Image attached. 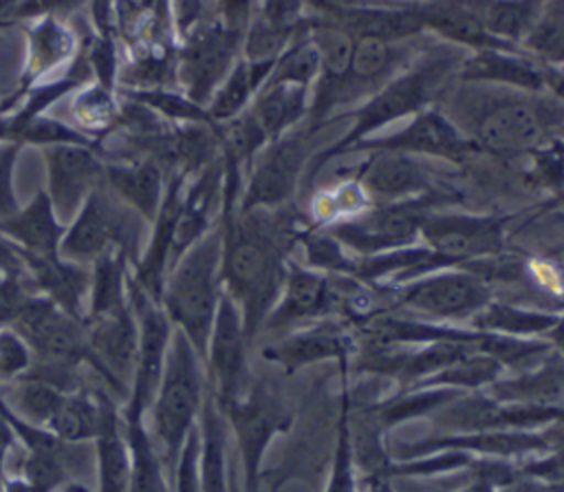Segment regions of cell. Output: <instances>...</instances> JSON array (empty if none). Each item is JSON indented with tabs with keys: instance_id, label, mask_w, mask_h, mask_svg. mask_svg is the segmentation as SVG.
Masks as SVG:
<instances>
[{
	"instance_id": "obj_1",
	"label": "cell",
	"mask_w": 564,
	"mask_h": 492,
	"mask_svg": "<svg viewBox=\"0 0 564 492\" xmlns=\"http://www.w3.org/2000/svg\"><path fill=\"white\" fill-rule=\"evenodd\" d=\"M218 223L223 232V291L238 304L247 340L253 346L280 298L289 256L302 229L286 205L240 212L236 205L223 203Z\"/></svg>"
},
{
	"instance_id": "obj_2",
	"label": "cell",
	"mask_w": 564,
	"mask_h": 492,
	"mask_svg": "<svg viewBox=\"0 0 564 492\" xmlns=\"http://www.w3.org/2000/svg\"><path fill=\"white\" fill-rule=\"evenodd\" d=\"M436 104L480 154L502 159L538 150L564 126V104L544 90L460 82L449 84Z\"/></svg>"
},
{
	"instance_id": "obj_3",
	"label": "cell",
	"mask_w": 564,
	"mask_h": 492,
	"mask_svg": "<svg viewBox=\"0 0 564 492\" xmlns=\"http://www.w3.org/2000/svg\"><path fill=\"white\" fill-rule=\"evenodd\" d=\"M465 57V49L456 44L425 46L405 68L388 79L361 104V108L352 113L355 121L341 139L333 141L328 148L315 152L308 159L306 179L313 183L315 174L330 159L350 152L357 141L368 139V135L383 128L386 124L408 115H419L427 110L430 104H436L443 90L452 84V77H456Z\"/></svg>"
},
{
	"instance_id": "obj_4",
	"label": "cell",
	"mask_w": 564,
	"mask_h": 492,
	"mask_svg": "<svg viewBox=\"0 0 564 492\" xmlns=\"http://www.w3.org/2000/svg\"><path fill=\"white\" fill-rule=\"evenodd\" d=\"M220 260L223 232L216 223L170 267L161 293L163 311L174 329L192 342L203 364L223 296Z\"/></svg>"
},
{
	"instance_id": "obj_5",
	"label": "cell",
	"mask_w": 564,
	"mask_h": 492,
	"mask_svg": "<svg viewBox=\"0 0 564 492\" xmlns=\"http://www.w3.org/2000/svg\"><path fill=\"white\" fill-rule=\"evenodd\" d=\"M207 395V373L192 342L174 329L163 375L150 404V435L172 477L187 435L196 428Z\"/></svg>"
},
{
	"instance_id": "obj_6",
	"label": "cell",
	"mask_w": 564,
	"mask_h": 492,
	"mask_svg": "<svg viewBox=\"0 0 564 492\" xmlns=\"http://www.w3.org/2000/svg\"><path fill=\"white\" fill-rule=\"evenodd\" d=\"M240 457L242 492H260L262 461L273 437L282 435L293 424V413L282 397V391L269 377H253L242 397L220 408Z\"/></svg>"
},
{
	"instance_id": "obj_7",
	"label": "cell",
	"mask_w": 564,
	"mask_h": 492,
	"mask_svg": "<svg viewBox=\"0 0 564 492\" xmlns=\"http://www.w3.org/2000/svg\"><path fill=\"white\" fill-rule=\"evenodd\" d=\"M454 201H458L454 192L436 188L412 199L375 203L352 218L328 225L326 232L361 256H377L416 245V238L421 236V223L427 212Z\"/></svg>"
},
{
	"instance_id": "obj_8",
	"label": "cell",
	"mask_w": 564,
	"mask_h": 492,
	"mask_svg": "<svg viewBox=\"0 0 564 492\" xmlns=\"http://www.w3.org/2000/svg\"><path fill=\"white\" fill-rule=\"evenodd\" d=\"M11 329L29 344L33 357L84 364L121 404L126 402L128 391L95 357L88 342L86 322L68 315L48 298L40 293L29 296L13 318Z\"/></svg>"
},
{
	"instance_id": "obj_9",
	"label": "cell",
	"mask_w": 564,
	"mask_h": 492,
	"mask_svg": "<svg viewBox=\"0 0 564 492\" xmlns=\"http://www.w3.org/2000/svg\"><path fill=\"white\" fill-rule=\"evenodd\" d=\"M141 216L123 205L106 183L88 194L79 212L66 225L59 243V256L90 265L110 249L126 252L132 263L141 247Z\"/></svg>"
},
{
	"instance_id": "obj_10",
	"label": "cell",
	"mask_w": 564,
	"mask_h": 492,
	"mask_svg": "<svg viewBox=\"0 0 564 492\" xmlns=\"http://www.w3.org/2000/svg\"><path fill=\"white\" fill-rule=\"evenodd\" d=\"M313 137L315 135L302 121L282 137L271 139L253 159L236 210H273L286 205L308 165V141Z\"/></svg>"
},
{
	"instance_id": "obj_11",
	"label": "cell",
	"mask_w": 564,
	"mask_h": 492,
	"mask_svg": "<svg viewBox=\"0 0 564 492\" xmlns=\"http://www.w3.org/2000/svg\"><path fill=\"white\" fill-rule=\"evenodd\" d=\"M242 51V35L231 33L218 18L200 22L176 44V84L196 104H209L216 88Z\"/></svg>"
},
{
	"instance_id": "obj_12",
	"label": "cell",
	"mask_w": 564,
	"mask_h": 492,
	"mask_svg": "<svg viewBox=\"0 0 564 492\" xmlns=\"http://www.w3.org/2000/svg\"><path fill=\"white\" fill-rule=\"evenodd\" d=\"M394 302L425 320H467L491 302L489 285L465 267L432 271L397 285Z\"/></svg>"
},
{
	"instance_id": "obj_13",
	"label": "cell",
	"mask_w": 564,
	"mask_h": 492,
	"mask_svg": "<svg viewBox=\"0 0 564 492\" xmlns=\"http://www.w3.org/2000/svg\"><path fill=\"white\" fill-rule=\"evenodd\" d=\"M128 298L139 324V353L128 397L121 404V413L145 417L163 375L174 324L170 322L163 307L154 302L132 280V276H128Z\"/></svg>"
},
{
	"instance_id": "obj_14",
	"label": "cell",
	"mask_w": 564,
	"mask_h": 492,
	"mask_svg": "<svg viewBox=\"0 0 564 492\" xmlns=\"http://www.w3.org/2000/svg\"><path fill=\"white\" fill-rule=\"evenodd\" d=\"M251 344L245 333L242 315L238 304L223 291L216 320L212 327L205 373L207 386L218 404V408L242 397L249 388L253 375L249 368Z\"/></svg>"
},
{
	"instance_id": "obj_15",
	"label": "cell",
	"mask_w": 564,
	"mask_h": 492,
	"mask_svg": "<svg viewBox=\"0 0 564 492\" xmlns=\"http://www.w3.org/2000/svg\"><path fill=\"white\" fill-rule=\"evenodd\" d=\"M436 426L449 432L533 430L535 426L564 424V404H513L489 395H458L438 408Z\"/></svg>"
},
{
	"instance_id": "obj_16",
	"label": "cell",
	"mask_w": 564,
	"mask_h": 492,
	"mask_svg": "<svg viewBox=\"0 0 564 492\" xmlns=\"http://www.w3.org/2000/svg\"><path fill=\"white\" fill-rule=\"evenodd\" d=\"M505 225L507 216L432 210L421 223V236L430 249L460 267L478 258L502 254Z\"/></svg>"
},
{
	"instance_id": "obj_17",
	"label": "cell",
	"mask_w": 564,
	"mask_h": 492,
	"mask_svg": "<svg viewBox=\"0 0 564 492\" xmlns=\"http://www.w3.org/2000/svg\"><path fill=\"white\" fill-rule=\"evenodd\" d=\"M46 165V194L57 218L68 225L93 190L104 185L106 161L88 146L42 148Z\"/></svg>"
},
{
	"instance_id": "obj_18",
	"label": "cell",
	"mask_w": 564,
	"mask_h": 492,
	"mask_svg": "<svg viewBox=\"0 0 564 492\" xmlns=\"http://www.w3.org/2000/svg\"><path fill=\"white\" fill-rule=\"evenodd\" d=\"M317 11V20L337 26L352 40L377 38L388 42L412 40L425 33L414 2L410 4H370L341 0H306Z\"/></svg>"
},
{
	"instance_id": "obj_19",
	"label": "cell",
	"mask_w": 564,
	"mask_h": 492,
	"mask_svg": "<svg viewBox=\"0 0 564 492\" xmlns=\"http://www.w3.org/2000/svg\"><path fill=\"white\" fill-rule=\"evenodd\" d=\"M359 150H394L414 157H438L452 163H467L480 154V150L436 108L414 115L405 128L388 137L364 139L350 148V152Z\"/></svg>"
},
{
	"instance_id": "obj_20",
	"label": "cell",
	"mask_w": 564,
	"mask_h": 492,
	"mask_svg": "<svg viewBox=\"0 0 564 492\" xmlns=\"http://www.w3.org/2000/svg\"><path fill=\"white\" fill-rule=\"evenodd\" d=\"M412 40H401V42H388L377 38L355 40L348 71L333 97V110L348 106L361 97H370L388 79H392L401 68H405L425 49Z\"/></svg>"
},
{
	"instance_id": "obj_21",
	"label": "cell",
	"mask_w": 564,
	"mask_h": 492,
	"mask_svg": "<svg viewBox=\"0 0 564 492\" xmlns=\"http://www.w3.org/2000/svg\"><path fill=\"white\" fill-rule=\"evenodd\" d=\"M26 33V53L22 73L18 79V88L0 99V113H9L15 108L20 97L35 84L51 79L53 71H59L64 64H70L79 53L82 44H77V33L64 18H37L31 20L24 29Z\"/></svg>"
},
{
	"instance_id": "obj_22",
	"label": "cell",
	"mask_w": 564,
	"mask_h": 492,
	"mask_svg": "<svg viewBox=\"0 0 564 492\" xmlns=\"http://www.w3.org/2000/svg\"><path fill=\"white\" fill-rule=\"evenodd\" d=\"M185 185H187L185 174L174 172L167 177L163 201L159 205L154 221L150 223L152 229H150L148 243H145L143 252H139V256L130 269L132 280L159 304H161L163 285H165L170 263H172V245H174V234H176V223H178V214H181V205H183Z\"/></svg>"
},
{
	"instance_id": "obj_23",
	"label": "cell",
	"mask_w": 564,
	"mask_h": 492,
	"mask_svg": "<svg viewBox=\"0 0 564 492\" xmlns=\"http://www.w3.org/2000/svg\"><path fill=\"white\" fill-rule=\"evenodd\" d=\"M352 349L355 335L344 327V322L324 318V322L311 329L273 338V342L262 349V357L282 366L291 375L324 360H337L339 366H346Z\"/></svg>"
},
{
	"instance_id": "obj_24",
	"label": "cell",
	"mask_w": 564,
	"mask_h": 492,
	"mask_svg": "<svg viewBox=\"0 0 564 492\" xmlns=\"http://www.w3.org/2000/svg\"><path fill=\"white\" fill-rule=\"evenodd\" d=\"M370 157L352 179L375 203H392L436 190L432 170L414 154L394 150H368Z\"/></svg>"
},
{
	"instance_id": "obj_25",
	"label": "cell",
	"mask_w": 564,
	"mask_h": 492,
	"mask_svg": "<svg viewBox=\"0 0 564 492\" xmlns=\"http://www.w3.org/2000/svg\"><path fill=\"white\" fill-rule=\"evenodd\" d=\"M22 260L35 293L48 298L68 315L86 322L90 265L68 260L59 254L57 256L22 254Z\"/></svg>"
},
{
	"instance_id": "obj_26",
	"label": "cell",
	"mask_w": 564,
	"mask_h": 492,
	"mask_svg": "<svg viewBox=\"0 0 564 492\" xmlns=\"http://www.w3.org/2000/svg\"><path fill=\"white\" fill-rule=\"evenodd\" d=\"M101 417L93 439L95 452V492H128L130 485V450L123 432V415L117 397L99 384L97 388Z\"/></svg>"
},
{
	"instance_id": "obj_27",
	"label": "cell",
	"mask_w": 564,
	"mask_h": 492,
	"mask_svg": "<svg viewBox=\"0 0 564 492\" xmlns=\"http://www.w3.org/2000/svg\"><path fill=\"white\" fill-rule=\"evenodd\" d=\"M86 331L90 349L99 364L126 391H130L139 353V324L132 307L128 304L112 315L88 320Z\"/></svg>"
},
{
	"instance_id": "obj_28",
	"label": "cell",
	"mask_w": 564,
	"mask_h": 492,
	"mask_svg": "<svg viewBox=\"0 0 564 492\" xmlns=\"http://www.w3.org/2000/svg\"><path fill=\"white\" fill-rule=\"evenodd\" d=\"M106 188L148 225L154 221L165 194L167 174L152 159H104Z\"/></svg>"
},
{
	"instance_id": "obj_29",
	"label": "cell",
	"mask_w": 564,
	"mask_h": 492,
	"mask_svg": "<svg viewBox=\"0 0 564 492\" xmlns=\"http://www.w3.org/2000/svg\"><path fill=\"white\" fill-rule=\"evenodd\" d=\"M458 82L494 84L529 93H542L544 88V64L520 51H476L467 55L456 73Z\"/></svg>"
},
{
	"instance_id": "obj_30",
	"label": "cell",
	"mask_w": 564,
	"mask_h": 492,
	"mask_svg": "<svg viewBox=\"0 0 564 492\" xmlns=\"http://www.w3.org/2000/svg\"><path fill=\"white\" fill-rule=\"evenodd\" d=\"M423 29L434 31L449 44L474 49V51H520V46L491 35L480 20L458 0H423L414 2Z\"/></svg>"
},
{
	"instance_id": "obj_31",
	"label": "cell",
	"mask_w": 564,
	"mask_h": 492,
	"mask_svg": "<svg viewBox=\"0 0 564 492\" xmlns=\"http://www.w3.org/2000/svg\"><path fill=\"white\" fill-rule=\"evenodd\" d=\"M66 225L57 218L46 190L35 196L15 214L0 218V234L13 240L22 254L57 256Z\"/></svg>"
},
{
	"instance_id": "obj_32",
	"label": "cell",
	"mask_w": 564,
	"mask_h": 492,
	"mask_svg": "<svg viewBox=\"0 0 564 492\" xmlns=\"http://www.w3.org/2000/svg\"><path fill=\"white\" fill-rule=\"evenodd\" d=\"M200 432V492H229V426L207 386L198 417Z\"/></svg>"
},
{
	"instance_id": "obj_33",
	"label": "cell",
	"mask_w": 564,
	"mask_h": 492,
	"mask_svg": "<svg viewBox=\"0 0 564 492\" xmlns=\"http://www.w3.org/2000/svg\"><path fill=\"white\" fill-rule=\"evenodd\" d=\"M249 108L267 132L269 141L278 139L306 119L308 86L289 82H264L253 95Z\"/></svg>"
},
{
	"instance_id": "obj_34",
	"label": "cell",
	"mask_w": 564,
	"mask_h": 492,
	"mask_svg": "<svg viewBox=\"0 0 564 492\" xmlns=\"http://www.w3.org/2000/svg\"><path fill=\"white\" fill-rule=\"evenodd\" d=\"M132 258L121 249H110L90 263V289L86 304V322L112 315L130 304L128 276Z\"/></svg>"
},
{
	"instance_id": "obj_35",
	"label": "cell",
	"mask_w": 564,
	"mask_h": 492,
	"mask_svg": "<svg viewBox=\"0 0 564 492\" xmlns=\"http://www.w3.org/2000/svg\"><path fill=\"white\" fill-rule=\"evenodd\" d=\"M123 415V432L130 450L128 492H172L165 461L150 435L145 417Z\"/></svg>"
},
{
	"instance_id": "obj_36",
	"label": "cell",
	"mask_w": 564,
	"mask_h": 492,
	"mask_svg": "<svg viewBox=\"0 0 564 492\" xmlns=\"http://www.w3.org/2000/svg\"><path fill=\"white\" fill-rule=\"evenodd\" d=\"M273 66L275 64L269 62H249L245 57H238L207 104L209 117L216 124H225L247 110L253 95L269 79Z\"/></svg>"
},
{
	"instance_id": "obj_37",
	"label": "cell",
	"mask_w": 564,
	"mask_h": 492,
	"mask_svg": "<svg viewBox=\"0 0 564 492\" xmlns=\"http://www.w3.org/2000/svg\"><path fill=\"white\" fill-rule=\"evenodd\" d=\"M101 382H97L90 388L66 393L55 413L44 424L46 430H51L62 441L70 443H86L93 441L99 428L101 406L97 397V388Z\"/></svg>"
},
{
	"instance_id": "obj_38",
	"label": "cell",
	"mask_w": 564,
	"mask_h": 492,
	"mask_svg": "<svg viewBox=\"0 0 564 492\" xmlns=\"http://www.w3.org/2000/svg\"><path fill=\"white\" fill-rule=\"evenodd\" d=\"M562 315L522 309L509 302H487L474 318V331L511 335V338H533V335H549Z\"/></svg>"
},
{
	"instance_id": "obj_39",
	"label": "cell",
	"mask_w": 564,
	"mask_h": 492,
	"mask_svg": "<svg viewBox=\"0 0 564 492\" xmlns=\"http://www.w3.org/2000/svg\"><path fill=\"white\" fill-rule=\"evenodd\" d=\"M119 106L121 99L115 90H108L106 86L90 79L82 84L77 90H73L68 113L75 128L101 141L112 130L119 115Z\"/></svg>"
},
{
	"instance_id": "obj_40",
	"label": "cell",
	"mask_w": 564,
	"mask_h": 492,
	"mask_svg": "<svg viewBox=\"0 0 564 492\" xmlns=\"http://www.w3.org/2000/svg\"><path fill=\"white\" fill-rule=\"evenodd\" d=\"M121 97L139 101L170 124L218 126L205 106L189 99L181 88H119Z\"/></svg>"
},
{
	"instance_id": "obj_41",
	"label": "cell",
	"mask_w": 564,
	"mask_h": 492,
	"mask_svg": "<svg viewBox=\"0 0 564 492\" xmlns=\"http://www.w3.org/2000/svg\"><path fill=\"white\" fill-rule=\"evenodd\" d=\"M520 49L542 60V64L564 66V0H544L538 22L520 42Z\"/></svg>"
},
{
	"instance_id": "obj_42",
	"label": "cell",
	"mask_w": 564,
	"mask_h": 492,
	"mask_svg": "<svg viewBox=\"0 0 564 492\" xmlns=\"http://www.w3.org/2000/svg\"><path fill=\"white\" fill-rule=\"evenodd\" d=\"M11 141H15L22 148L35 146L40 150L48 148V146H88V148H95L97 152H101V141L99 139L82 132L73 124H66V121H62V119H57L48 113L37 115L31 121H26L13 135Z\"/></svg>"
},
{
	"instance_id": "obj_43",
	"label": "cell",
	"mask_w": 564,
	"mask_h": 492,
	"mask_svg": "<svg viewBox=\"0 0 564 492\" xmlns=\"http://www.w3.org/2000/svg\"><path fill=\"white\" fill-rule=\"evenodd\" d=\"M355 457L350 443V391L344 388L339 397V419H337V435L330 457L328 483L324 492H357V474H355Z\"/></svg>"
},
{
	"instance_id": "obj_44",
	"label": "cell",
	"mask_w": 564,
	"mask_h": 492,
	"mask_svg": "<svg viewBox=\"0 0 564 492\" xmlns=\"http://www.w3.org/2000/svg\"><path fill=\"white\" fill-rule=\"evenodd\" d=\"M172 492H200V432L198 424L187 435L178 459L174 463L172 477Z\"/></svg>"
},
{
	"instance_id": "obj_45",
	"label": "cell",
	"mask_w": 564,
	"mask_h": 492,
	"mask_svg": "<svg viewBox=\"0 0 564 492\" xmlns=\"http://www.w3.org/2000/svg\"><path fill=\"white\" fill-rule=\"evenodd\" d=\"M20 152L22 146L15 141H0V218H7L20 210L13 181Z\"/></svg>"
},
{
	"instance_id": "obj_46",
	"label": "cell",
	"mask_w": 564,
	"mask_h": 492,
	"mask_svg": "<svg viewBox=\"0 0 564 492\" xmlns=\"http://www.w3.org/2000/svg\"><path fill=\"white\" fill-rule=\"evenodd\" d=\"M88 0H20L7 15V26L18 22H31L37 18H66L84 7Z\"/></svg>"
},
{
	"instance_id": "obj_47",
	"label": "cell",
	"mask_w": 564,
	"mask_h": 492,
	"mask_svg": "<svg viewBox=\"0 0 564 492\" xmlns=\"http://www.w3.org/2000/svg\"><path fill=\"white\" fill-rule=\"evenodd\" d=\"M518 470L524 479L542 483H564V443L544 454L524 457L518 461Z\"/></svg>"
},
{
	"instance_id": "obj_48",
	"label": "cell",
	"mask_w": 564,
	"mask_h": 492,
	"mask_svg": "<svg viewBox=\"0 0 564 492\" xmlns=\"http://www.w3.org/2000/svg\"><path fill=\"white\" fill-rule=\"evenodd\" d=\"M260 0H216V18L223 22L225 29L245 38V31L258 9Z\"/></svg>"
},
{
	"instance_id": "obj_49",
	"label": "cell",
	"mask_w": 564,
	"mask_h": 492,
	"mask_svg": "<svg viewBox=\"0 0 564 492\" xmlns=\"http://www.w3.org/2000/svg\"><path fill=\"white\" fill-rule=\"evenodd\" d=\"M0 278L29 280L20 247L13 240H9L7 236H2V234H0Z\"/></svg>"
},
{
	"instance_id": "obj_50",
	"label": "cell",
	"mask_w": 564,
	"mask_h": 492,
	"mask_svg": "<svg viewBox=\"0 0 564 492\" xmlns=\"http://www.w3.org/2000/svg\"><path fill=\"white\" fill-rule=\"evenodd\" d=\"M13 450H15V435L11 426L4 421V417H0V492L7 481V463Z\"/></svg>"
},
{
	"instance_id": "obj_51",
	"label": "cell",
	"mask_w": 564,
	"mask_h": 492,
	"mask_svg": "<svg viewBox=\"0 0 564 492\" xmlns=\"http://www.w3.org/2000/svg\"><path fill=\"white\" fill-rule=\"evenodd\" d=\"M498 492H564V483H542L520 477L518 481L500 488Z\"/></svg>"
},
{
	"instance_id": "obj_52",
	"label": "cell",
	"mask_w": 564,
	"mask_h": 492,
	"mask_svg": "<svg viewBox=\"0 0 564 492\" xmlns=\"http://www.w3.org/2000/svg\"><path fill=\"white\" fill-rule=\"evenodd\" d=\"M544 88L564 104V68L544 64Z\"/></svg>"
},
{
	"instance_id": "obj_53",
	"label": "cell",
	"mask_w": 564,
	"mask_h": 492,
	"mask_svg": "<svg viewBox=\"0 0 564 492\" xmlns=\"http://www.w3.org/2000/svg\"><path fill=\"white\" fill-rule=\"evenodd\" d=\"M546 256L551 258V263L557 269V276H560V282H562V298H564V247L555 249V252H549Z\"/></svg>"
},
{
	"instance_id": "obj_54",
	"label": "cell",
	"mask_w": 564,
	"mask_h": 492,
	"mask_svg": "<svg viewBox=\"0 0 564 492\" xmlns=\"http://www.w3.org/2000/svg\"><path fill=\"white\" fill-rule=\"evenodd\" d=\"M59 492H93V490L86 483H82V481H70Z\"/></svg>"
},
{
	"instance_id": "obj_55",
	"label": "cell",
	"mask_w": 564,
	"mask_h": 492,
	"mask_svg": "<svg viewBox=\"0 0 564 492\" xmlns=\"http://www.w3.org/2000/svg\"><path fill=\"white\" fill-rule=\"evenodd\" d=\"M229 492H242V488H240V483L236 479V466L234 463L229 466Z\"/></svg>"
},
{
	"instance_id": "obj_56",
	"label": "cell",
	"mask_w": 564,
	"mask_h": 492,
	"mask_svg": "<svg viewBox=\"0 0 564 492\" xmlns=\"http://www.w3.org/2000/svg\"><path fill=\"white\" fill-rule=\"evenodd\" d=\"M379 492H394V488L390 485V479H375Z\"/></svg>"
},
{
	"instance_id": "obj_57",
	"label": "cell",
	"mask_w": 564,
	"mask_h": 492,
	"mask_svg": "<svg viewBox=\"0 0 564 492\" xmlns=\"http://www.w3.org/2000/svg\"><path fill=\"white\" fill-rule=\"evenodd\" d=\"M366 485H368V490H366V492H379V488H377V481H375V479H366Z\"/></svg>"
},
{
	"instance_id": "obj_58",
	"label": "cell",
	"mask_w": 564,
	"mask_h": 492,
	"mask_svg": "<svg viewBox=\"0 0 564 492\" xmlns=\"http://www.w3.org/2000/svg\"><path fill=\"white\" fill-rule=\"evenodd\" d=\"M0 280H2V278H0Z\"/></svg>"
}]
</instances>
